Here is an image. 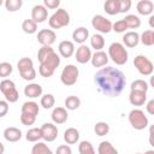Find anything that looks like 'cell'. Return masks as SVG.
<instances>
[{
    "mask_svg": "<svg viewBox=\"0 0 154 154\" xmlns=\"http://www.w3.org/2000/svg\"><path fill=\"white\" fill-rule=\"evenodd\" d=\"M48 24L52 29H60L70 24V14L65 8H58L48 19Z\"/></svg>",
    "mask_w": 154,
    "mask_h": 154,
    "instance_id": "277c9868",
    "label": "cell"
},
{
    "mask_svg": "<svg viewBox=\"0 0 154 154\" xmlns=\"http://www.w3.org/2000/svg\"><path fill=\"white\" fill-rule=\"evenodd\" d=\"M112 30L114 32H118V34H122V32H125L128 30V26L125 24V22L123 19H119L117 20L114 24H112Z\"/></svg>",
    "mask_w": 154,
    "mask_h": 154,
    "instance_id": "60d3db41",
    "label": "cell"
},
{
    "mask_svg": "<svg viewBox=\"0 0 154 154\" xmlns=\"http://www.w3.org/2000/svg\"><path fill=\"white\" fill-rule=\"evenodd\" d=\"M17 67L19 75L25 81H32L36 78V70L34 67V63L30 58H22L17 63Z\"/></svg>",
    "mask_w": 154,
    "mask_h": 154,
    "instance_id": "5b68a950",
    "label": "cell"
},
{
    "mask_svg": "<svg viewBox=\"0 0 154 154\" xmlns=\"http://www.w3.org/2000/svg\"><path fill=\"white\" fill-rule=\"evenodd\" d=\"M140 42H142V45L148 46V47L153 46L154 45V31L152 29L143 31L140 35Z\"/></svg>",
    "mask_w": 154,
    "mask_h": 154,
    "instance_id": "f546056e",
    "label": "cell"
},
{
    "mask_svg": "<svg viewBox=\"0 0 154 154\" xmlns=\"http://www.w3.org/2000/svg\"><path fill=\"white\" fill-rule=\"evenodd\" d=\"M131 0H119V13H125L131 8Z\"/></svg>",
    "mask_w": 154,
    "mask_h": 154,
    "instance_id": "b9f144b4",
    "label": "cell"
},
{
    "mask_svg": "<svg viewBox=\"0 0 154 154\" xmlns=\"http://www.w3.org/2000/svg\"><path fill=\"white\" fill-rule=\"evenodd\" d=\"M48 18V10L43 5H35L31 8V19L37 23H43Z\"/></svg>",
    "mask_w": 154,
    "mask_h": 154,
    "instance_id": "4fadbf2b",
    "label": "cell"
},
{
    "mask_svg": "<svg viewBox=\"0 0 154 154\" xmlns=\"http://www.w3.org/2000/svg\"><path fill=\"white\" fill-rule=\"evenodd\" d=\"M75 59L79 64H87L91 59V51L87 45H81L75 52Z\"/></svg>",
    "mask_w": 154,
    "mask_h": 154,
    "instance_id": "5bb4252c",
    "label": "cell"
},
{
    "mask_svg": "<svg viewBox=\"0 0 154 154\" xmlns=\"http://www.w3.org/2000/svg\"><path fill=\"white\" fill-rule=\"evenodd\" d=\"M43 6L46 8L55 10L60 6V0H43Z\"/></svg>",
    "mask_w": 154,
    "mask_h": 154,
    "instance_id": "ee69618b",
    "label": "cell"
},
{
    "mask_svg": "<svg viewBox=\"0 0 154 154\" xmlns=\"http://www.w3.org/2000/svg\"><path fill=\"white\" fill-rule=\"evenodd\" d=\"M37 42L42 46H52L55 42L57 35L52 29H42L37 32Z\"/></svg>",
    "mask_w": 154,
    "mask_h": 154,
    "instance_id": "7c38bea8",
    "label": "cell"
},
{
    "mask_svg": "<svg viewBox=\"0 0 154 154\" xmlns=\"http://www.w3.org/2000/svg\"><path fill=\"white\" fill-rule=\"evenodd\" d=\"M94 82L100 93L109 97H116L125 88L126 78L120 70L112 66H106L95 73Z\"/></svg>",
    "mask_w": 154,
    "mask_h": 154,
    "instance_id": "6da1fadb",
    "label": "cell"
},
{
    "mask_svg": "<svg viewBox=\"0 0 154 154\" xmlns=\"http://www.w3.org/2000/svg\"><path fill=\"white\" fill-rule=\"evenodd\" d=\"M78 75H79L78 67L75 66L73 64H69L63 69L61 75H60V81L64 85L71 87V85L76 84V82L78 79Z\"/></svg>",
    "mask_w": 154,
    "mask_h": 154,
    "instance_id": "ba28073f",
    "label": "cell"
},
{
    "mask_svg": "<svg viewBox=\"0 0 154 154\" xmlns=\"http://www.w3.org/2000/svg\"><path fill=\"white\" fill-rule=\"evenodd\" d=\"M123 43L129 47V48H134L140 43V35L137 31H126L123 36Z\"/></svg>",
    "mask_w": 154,
    "mask_h": 154,
    "instance_id": "44dd1931",
    "label": "cell"
},
{
    "mask_svg": "<svg viewBox=\"0 0 154 154\" xmlns=\"http://www.w3.org/2000/svg\"><path fill=\"white\" fill-rule=\"evenodd\" d=\"M4 5L8 12H16L23 6V1L22 0H6Z\"/></svg>",
    "mask_w": 154,
    "mask_h": 154,
    "instance_id": "f35d334b",
    "label": "cell"
},
{
    "mask_svg": "<svg viewBox=\"0 0 154 154\" xmlns=\"http://www.w3.org/2000/svg\"><path fill=\"white\" fill-rule=\"evenodd\" d=\"M146 108H147V112H148L149 114H154V100H153V99L147 102Z\"/></svg>",
    "mask_w": 154,
    "mask_h": 154,
    "instance_id": "7dc6e473",
    "label": "cell"
},
{
    "mask_svg": "<svg viewBox=\"0 0 154 154\" xmlns=\"http://www.w3.org/2000/svg\"><path fill=\"white\" fill-rule=\"evenodd\" d=\"M97 154H118V150L111 142L102 141L97 147Z\"/></svg>",
    "mask_w": 154,
    "mask_h": 154,
    "instance_id": "484cf974",
    "label": "cell"
},
{
    "mask_svg": "<svg viewBox=\"0 0 154 154\" xmlns=\"http://www.w3.org/2000/svg\"><path fill=\"white\" fill-rule=\"evenodd\" d=\"M4 152H5V146L0 142V154H4Z\"/></svg>",
    "mask_w": 154,
    "mask_h": 154,
    "instance_id": "681fc988",
    "label": "cell"
},
{
    "mask_svg": "<svg viewBox=\"0 0 154 154\" xmlns=\"http://www.w3.org/2000/svg\"><path fill=\"white\" fill-rule=\"evenodd\" d=\"M42 87L38 83H30L25 85L24 88V95L30 99H36L38 96H42Z\"/></svg>",
    "mask_w": 154,
    "mask_h": 154,
    "instance_id": "7402d4cb",
    "label": "cell"
},
{
    "mask_svg": "<svg viewBox=\"0 0 154 154\" xmlns=\"http://www.w3.org/2000/svg\"><path fill=\"white\" fill-rule=\"evenodd\" d=\"M81 106V99L76 95H70L65 99V108L70 111H75Z\"/></svg>",
    "mask_w": 154,
    "mask_h": 154,
    "instance_id": "4dcf8cb0",
    "label": "cell"
},
{
    "mask_svg": "<svg viewBox=\"0 0 154 154\" xmlns=\"http://www.w3.org/2000/svg\"><path fill=\"white\" fill-rule=\"evenodd\" d=\"M55 103V99L52 94H45L41 96V100H40V105L45 108V109H51Z\"/></svg>",
    "mask_w": 154,
    "mask_h": 154,
    "instance_id": "e575fe53",
    "label": "cell"
},
{
    "mask_svg": "<svg viewBox=\"0 0 154 154\" xmlns=\"http://www.w3.org/2000/svg\"><path fill=\"white\" fill-rule=\"evenodd\" d=\"M79 140V131L75 128H67L64 131V141L66 144H75Z\"/></svg>",
    "mask_w": 154,
    "mask_h": 154,
    "instance_id": "cb8c5ba5",
    "label": "cell"
},
{
    "mask_svg": "<svg viewBox=\"0 0 154 154\" xmlns=\"http://www.w3.org/2000/svg\"><path fill=\"white\" fill-rule=\"evenodd\" d=\"M88 37H89V30L84 26H79V28L75 29L72 32L73 42L79 43V45H84V42L87 41Z\"/></svg>",
    "mask_w": 154,
    "mask_h": 154,
    "instance_id": "603a6c76",
    "label": "cell"
},
{
    "mask_svg": "<svg viewBox=\"0 0 154 154\" xmlns=\"http://www.w3.org/2000/svg\"><path fill=\"white\" fill-rule=\"evenodd\" d=\"M38 103L35 101H26L22 105V113L23 114H29L32 117H37L38 114Z\"/></svg>",
    "mask_w": 154,
    "mask_h": 154,
    "instance_id": "d4e9b609",
    "label": "cell"
},
{
    "mask_svg": "<svg viewBox=\"0 0 154 154\" xmlns=\"http://www.w3.org/2000/svg\"><path fill=\"white\" fill-rule=\"evenodd\" d=\"M22 131L18 128L14 126H8L4 130V138L7 142H18L22 138Z\"/></svg>",
    "mask_w": 154,
    "mask_h": 154,
    "instance_id": "d6986e66",
    "label": "cell"
},
{
    "mask_svg": "<svg viewBox=\"0 0 154 154\" xmlns=\"http://www.w3.org/2000/svg\"><path fill=\"white\" fill-rule=\"evenodd\" d=\"M108 58H111V60L117 64V65H124L128 61L129 58V53L125 48V46L120 42H113L109 45L108 47Z\"/></svg>",
    "mask_w": 154,
    "mask_h": 154,
    "instance_id": "3957f363",
    "label": "cell"
},
{
    "mask_svg": "<svg viewBox=\"0 0 154 154\" xmlns=\"http://www.w3.org/2000/svg\"><path fill=\"white\" fill-rule=\"evenodd\" d=\"M2 4H4V1H2V0H0V6H1Z\"/></svg>",
    "mask_w": 154,
    "mask_h": 154,
    "instance_id": "816d5d0a",
    "label": "cell"
},
{
    "mask_svg": "<svg viewBox=\"0 0 154 154\" xmlns=\"http://www.w3.org/2000/svg\"><path fill=\"white\" fill-rule=\"evenodd\" d=\"M94 131L97 136H105L109 132V125L106 122H97L94 126Z\"/></svg>",
    "mask_w": 154,
    "mask_h": 154,
    "instance_id": "8d00e7d4",
    "label": "cell"
},
{
    "mask_svg": "<svg viewBox=\"0 0 154 154\" xmlns=\"http://www.w3.org/2000/svg\"><path fill=\"white\" fill-rule=\"evenodd\" d=\"M149 25H150L152 29L154 28V16H150L149 17Z\"/></svg>",
    "mask_w": 154,
    "mask_h": 154,
    "instance_id": "c3c4849f",
    "label": "cell"
},
{
    "mask_svg": "<svg viewBox=\"0 0 154 154\" xmlns=\"http://www.w3.org/2000/svg\"><path fill=\"white\" fill-rule=\"evenodd\" d=\"M35 120H36V117H32V116H29V114H23V113L20 114V123L23 125H26V126L32 125L35 123Z\"/></svg>",
    "mask_w": 154,
    "mask_h": 154,
    "instance_id": "7bdbcfd3",
    "label": "cell"
},
{
    "mask_svg": "<svg viewBox=\"0 0 154 154\" xmlns=\"http://www.w3.org/2000/svg\"><path fill=\"white\" fill-rule=\"evenodd\" d=\"M55 154H72V149L69 144H61L55 149Z\"/></svg>",
    "mask_w": 154,
    "mask_h": 154,
    "instance_id": "f6af8a7d",
    "label": "cell"
},
{
    "mask_svg": "<svg viewBox=\"0 0 154 154\" xmlns=\"http://www.w3.org/2000/svg\"><path fill=\"white\" fill-rule=\"evenodd\" d=\"M58 51L63 58H71L75 53V43L69 40H64L59 43Z\"/></svg>",
    "mask_w": 154,
    "mask_h": 154,
    "instance_id": "2e32d148",
    "label": "cell"
},
{
    "mask_svg": "<svg viewBox=\"0 0 154 154\" xmlns=\"http://www.w3.org/2000/svg\"><path fill=\"white\" fill-rule=\"evenodd\" d=\"M78 152L79 154H96L93 144L89 141H82L78 144Z\"/></svg>",
    "mask_w": 154,
    "mask_h": 154,
    "instance_id": "74e56055",
    "label": "cell"
},
{
    "mask_svg": "<svg viewBox=\"0 0 154 154\" xmlns=\"http://www.w3.org/2000/svg\"><path fill=\"white\" fill-rule=\"evenodd\" d=\"M148 88L149 85L144 79H135L130 85V90H138V91H144V93L148 91Z\"/></svg>",
    "mask_w": 154,
    "mask_h": 154,
    "instance_id": "d590c367",
    "label": "cell"
},
{
    "mask_svg": "<svg viewBox=\"0 0 154 154\" xmlns=\"http://www.w3.org/2000/svg\"><path fill=\"white\" fill-rule=\"evenodd\" d=\"M8 113V102L6 100H0V118Z\"/></svg>",
    "mask_w": 154,
    "mask_h": 154,
    "instance_id": "bcb514c9",
    "label": "cell"
},
{
    "mask_svg": "<svg viewBox=\"0 0 154 154\" xmlns=\"http://www.w3.org/2000/svg\"><path fill=\"white\" fill-rule=\"evenodd\" d=\"M137 12L142 16H152L154 11V4L150 0H140L136 5Z\"/></svg>",
    "mask_w": 154,
    "mask_h": 154,
    "instance_id": "ffe728a7",
    "label": "cell"
},
{
    "mask_svg": "<svg viewBox=\"0 0 154 154\" xmlns=\"http://www.w3.org/2000/svg\"><path fill=\"white\" fill-rule=\"evenodd\" d=\"M51 118L53 120L54 124H64L66 123L67 118H69V114H67V111L65 107H55L53 111H52V114H51Z\"/></svg>",
    "mask_w": 154,
    "mask_h": 154,
    "instance_id": "9a60e30c",
    "label": "cell"
},
{
    "mask_svg": "<svg viewBox=\"0 0 154 154\" xmlns=\"http://www.w3.org/2000/svg\"><path fill=\"white\" fill-rule=\"evenodd\" d=\"M31 154H53L51 148L45 142H36L31 148Z\"/></svg>",
    "mask_w": 154,
    "mask_h": 154,
    "instance_id": "1f68e13d",
    "label": "cell"
},
{
    "mask_svg": "<svg viewBox=\"0 0 154 154\" xmlns=\"http://www.w3.org/2000/svg\"><path fill=\"white\" fill-rule=\"evenodd\" d=\"M22 29H23V31L25 32V34H29V35H31V34H35L36 31H37V24L30 18V19H25V20H23V23H22Z\"/></svg>",
    "mask_w": 154,
    "mask_h": 154,
    "instance_id": "d6a6232c",
    "label": "cell"
},
{
    "mask_svg": "<svg viewBox=\"0 0 154 154\" xmlns=\"http://www.w3.org/2000/svg\"><path fill=\"white\" fill-rule=\"evenodd\" d=\"M123 20L125 22L128 29H137L141 26V19L136 14H128L123 18Z\"/></svg>",
    "mask_w": 154,
    "mask_h": 154,
    "instance_id": "83f0119b",
    "label": "cell"
},
{
    "mask_svg": "<svg viewBox=\"0 0 154 154\" xmlns=\"http://www.w3.org/2000/svg\"><path fill=\"white\" fill-rule=\"evenodd\" d=\"M129 123L130 125L135 129V130H143L148 126V117L144 114V112L142 109H138V108H135L132 111H130L129 116Z\"/></svg>",
    "mask_w": 154,
    "mask_h": 154,
    "instance_id": "52a82bcc",
    "label": "cell"
},
{
    "mask_svg": "<svg viewBox=\"0 0 154 154\" xmlns=\"http://www.w3.org/2000/svg\"><path fill=\"white\" fill-rule=\"evenodd\" d=\"M0 90L4 94L6 101L10 102V103L17 102V100L19 99V93L16 88L14 82L8 79V78H5L0 82Z\"/></svg>",
    "mask_w": 154,
    "mask_h": 154,
    "instance_id": "8992f818",
    "label": "cell"
},
{
    "mask_svg": "<svg viewBox=\"0 0 154 154\" xmlns=\"http://www.w3.org/2000/svg\"><path fill=\"white\" fill-rule=\"evenodd\" d=\"M90 46L95 49V52L101 51L105 47V38L101 34H94L90 38Z\"/></svg>",
    "mask_w": 154,
    "mask_h": 154,
    "instance_id": "f1b7e54d",
    "label": "cell"
},
{
    "mask_svg": "<svg viewBox=\"0 0 154 154\" xmlns=\"http://www.w3.org/2000/svg\"><path fill=\"white\" fill-rule=\"evenodd\" d=\"M13 71V67L10 63L7 61H4V63H0V77H2L4 79L6 77H8Z\"/></svg>",
    "mask_w": 154,
    "mask_h": 154,
    "instance_id": "ab89813d",
    "label": "cell"
},
{
    "mask_svg": "<svg viewBox=\"0 0 154 154\" xmlns=\"http://www.w3.org/2000/svg\"><path fill=\"white\" fill-rule=\"evenodd\" d=\"M91 25L100 34H108L112 30V22L101 14H95L91 18Z\"/></svg>",
    "mask_w": 154,
    "mask_h": 154,
    "instance_id": "30bf717a",
    "label": "cell"
},
{
    "mask_svg": "<svg viewBox=\"0 0 154 154\" xmlns=\"http://www.w3.org/2000/svg\"><path fill=\"white\" fill-rule=\"evenodd\" d=\"M134 65L136 70L142 75V76H150L154 71V65L153 63L144 55H136L134 59Z\"/></svg>",
    "mask_w": 154,
    "mask_h": 154,
    "instance_id": "9c48e42d",
    "label": "cell"
},
{
    "mask_svg": "<svg viewBox=\"0 0 154 154\" xmlns=\"http://www.w3.org/2000/svg\"><path fill=\"white\" fill-rule=\"evenodd\" d=\"M41 138L46 142H53L58 137V128L53 123H45L40 128Z\"/></svg>",
    "mask_w": 154,
    "mask_h": 154,
    "instance_id": "8fae6325",
    "label": "cell"
},
{
    "mask_svg": "<svg viewBox=\"0 0 154 154\" xmlns=\"http://www.w3.org/2000/svg\"><path fill=\"white\" fill-rule=\"evenodd\" d=\"M136 154H143V153H136Z\"/></svg>",
    "mask_w": 154,
    "mask_h": 154,
    "instance_id": "f5cc1de1",
    "label": "cell"
},
{
    "mask_svg": "<svg viewBox=\"0 0 154 154\" xmlns=\"http://www.w3.org/2000/svg\"><path fill=\"white\" fill-rule=\"evenodd\" d=\"M108 60H109V58H108V55L106 54V52H103V51H97V52H95L94 54H91V59H90L91 65H93L94 67H102V66H106L107 63H108Z\"/></svg>",
    "mask_w": 154,
    "mask_h": 154,
    "instance_id": "e0dca14e",
    "label": "cell"
},
{
    "mask_svg": "<svg viewBox=\"0 0 154 154\" xmlns=\"http://www.w3.org/2000/svg\"><path fill=\"white\" fill-rule=\"evenodd\" d=\"M25 138L26 141L29 142H38L41 140V130L40 128H31L26 131V135H25Z\"/></svg>",
    "mask_w": 154,
    "mask_h": 154,
    "instance_id": "836d02e7",
    "label": "cell"
},
{
    "mask_svg": "<svg viewBox=\"0 0 154 154\" xmlns=\"http://www.w3.org/2000/svg\"><path fill=\"white\" fill-rule=\"evenodd\" d=\"M103 10L106 13L114 16L119 13V0H107L103 4Z\"/></svg>",
    "mask_w": 154,
    "mask_h": 154,
    "instance_id": "4316f807",
    "label": "cell"
},
{
    "mask_svg": "<svg viewBox=\"0 0 154 154\" xmlns=\"http://www.w3.org/2000/svg\"><path fill=\"white\" fill-rule=\"evenodd\" d=\"M143 154H154V150H147V152H144Z\"/></svg>",
    "mask_w": 154,
    "mask_h": 154,
    "instance_id": "f907efd6",
    "label": "cell"
},
{
    "mask_svg": "<svg viewBox=\"0 0 154 154\" xmlns=\"http://www.w3.org/2000/svg\"><path fill=\"white\" fill-rule=\"evenodd\" d=\"M37 60L40 61L38 73L45 77H52L55 69L60 65V57L51 46H42L37 52Z\"/></svg>",
    "mask_w": 154,
    "mask_h": 154,
    "instance_id": "7a4b0ae2",
    "label": "cell"
},
{
    "mask_svg": "<svg viewBox=\"0 0 154 154\" xmlns=\"http://www.w3.org/2000/svg\"><path fill=\"white\" fill-rule=\"evenodd\" d=\"M129 101L132 106H142L147 101V93L138 90H130Z\"/></svg>",
    "mask_w": 154,
    "mask_h": 154,
    "instance_id": "ac0fdd59",
    "label": "cell"
}]
</instances>
